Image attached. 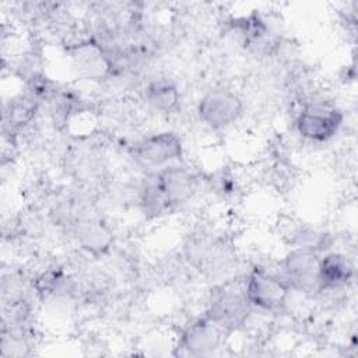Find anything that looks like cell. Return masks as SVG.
I'll list each match as a JSON object with an SVG mask.
<instances>
[{
  "label": "cell",
  "mask_w": 358,
  "mask_h": 358,
  "mask_svg": "<svg viewBox=\"0 0 358 358\" xmlns=\"http://www.w3.org/2000/svg\"><path fill=\"white\" fill-rule=\"evenodd\" d=\"M203 123L211 129H225L242 113V101L231 90L215 88L203 95L197 108Z\"/></svg>",
  "instance_id": "cell-1"
},
{
  "label": "cell",
  "mask_w": 358,
  "mask_h": 358,
  "mask_svg": "<svg viewBox=\"0 0 358 358\" xmlns=\"http://www.w3.org/2000/svg\"><path fill=\"white\" fill-rule=\"evenodd\" d=\"M343 122V113L336 108L310 105L296 119L298 133L310 141L323 143L334 137Z\"/></svg>",
  "instance_id": "cell-2"
},
{
  "label": "cell",
  "mask_w": 358,
  "mask_h": 358,
  "mask_svg": "<svg viewBox=\"0 0 358 358\" xmlns=\"http://www.w3.org/2000/svg\"><path fill=\"white\" fill-rule=\"evenodd\" d=\"M287 291L288 285L282 278L255 270L248 280L245 295L249 303L264 310H274L285 302Z\"/></svg>",
  "instance_id": "cell-3"
},
{
  "label": "cell",
  "mask_w": 358,
  "mask_h": 358,
  "mask_svg": "<svg viewBox=\"0 0 358 358\" xmlns=\"http://www.w3.org/2000/svg\"><path fill=\"white\" fill-rule=\"evenodd\" d=\"M136 155L148 166H164L180 158L182 141L172 131L151 134L137 144Z\"/></svg>",
  "instance_id": "cell-4"
},
{
  "label": "cell",
  "mask_w": 358,
  "mask_h": 358,
  "mask_svg": "<svg viewBox=\"0 0 358 358\" xmlns=\"http://www.w3.org/2000/svg\"><path fill=\"white\" fill-rule=\"evenodd\" d=\"M152 179L165 197L168 206L187 201L196 190V178L185 166H165Z\"/></svg>",
  "instance_id": "cell-5"
},
{
  "label": "cell",
  "mask_w": 358,
  "mask_h": 358,
  "mask_svg": "<svg viewBox=\"0 0 358 358\" xmlns=\"http://www.w3.org/2000/svg\"><path fill=\"white\" fill-rule=\"evenodd\" d=\"M319 257L315 250L298 248L291 252L284 263L282 270L285 274V284H292L298 288H306L309 285L317 284V268Z\"/></svg>",
  "instance_id": "cell-6"
},
{
  "label": "cell",
  "mask_w": 358,
  "mask_h": 358,
  "mask_svg": "<svg viewBox=\"0 0 358 358\" xmlns=\"http://www.w3.org/2000/svg\"><path fill=\"white\" fill-rule=\"evenodd\" d=\"M220 326L211 319L193 323L183 334L182 345L192 355H208L221 341Z\"/></svg>",
  "instance_id": "cell-7"
},
{
  "label": "cell",
  "mask_w": 358,
  "mask_h": 358,
  "mask_svg": "<svg viewBox=\"0 0 358 358\" xmlns=\"http://www.w3.org/2000/svg\"><path fill=\"white\" fill-rule=\"evenodd\" d=\"M354 274L351 260L341 253H329L319 260L317 284L320 288H337L347 284Z\"/></svg>",
  "instance_id": "cell-8"
},
{
  "label": "cell",
  "mask_w": 358,
  "mask_h": 358,
  "mask_svg": "<svg viewBox=\"0 0 358 358\" xmlns=\"http://www.w3.org/2000/svg\"><path fill=\"white\" fill-rule=\"evenodd\" d=\"M246 295H241L234 291L220 292L211 302L208 319L218 326L235 324L246 310Z\"/></svg>",
  "instance_id": "cell-9"
},
{
  "label": "cell",
  "mask_w": 358,
  "mask_h": 358,
  "mask_svg": "<svg viewBox=\"0 0 358 358\" xmlns=\"http://www.w3.org/2000/svg\"><path fill=\"white\" fill-rule=\"evenodd\" d=\"M145 99L154 109L168 113L176 108L179 102V91L172 81L158 78L148 84L145 90Z\"/></svg>",
  "instance_id": "cell-10"
},
{
  "label": "cell",
  "mask_w": 358,
  "mask_h": 358,
  "mask_svg": "<svg viewBox=\"0 0 358 358\" xmlns=\"http://www.w3.org/2000/svg\"><path fill=\"white\" fill-rule=\"evenodd\" d=\"M141 206L144 213L151 215H157L169 207L154 179H151L141 192Z\"/></svg>",
  "instance_id": "cell-11"
},
{
  "label": "cell",
  "mask_w": 358,
  "mask_h": 358,
  "mask_svg": "<svg viewBox=\"0 0 358 358\" xmlns=\"http://www.w3.org/2000/svg\"><path fill=\"white\" fill-rule=\"evenodd\" d=\"M38 103L34 98H21L17 102L13 103L11 109H10V122L14 126H21L28 123L35 112H36Z\"/></svg>",
  "instance_id": "cell-12"
},
{
  "label": "cell",
  "mask_w": 358,
  "mask_h": 358,
  "mask_svg": "<svg viewBox=\"0 0 358 358\" xmlns=\"http://www.w3.org/2000/svg\"><path fill=\"white\" fill-rule=\"evenodd\" d=\"M81 242L87 249L102 250L108 248L109 234L99 225H90L81 232Z\"/></svg>",
  "instance_id": "cell-13"
}]
</instances>
